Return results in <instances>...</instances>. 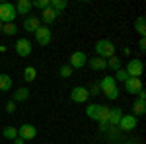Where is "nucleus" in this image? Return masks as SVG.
<instances>
[{"label": "nucleus", "mask_w": 146, "mask_h": 144, "mask_svg": "<svg viewBox=\"0 0 146 144\" xmlns=\"http://www.w3.org/2000/svg\"><path fill=\"white\" fill-rule=\"evenodd\" d=\"M16 55L22 56V58H25V56L31 55V51H33V47H31V41L27 39V37H20L18 41H16Z\"/></svg>", "instance_id": "obj_7"}, {"label": "nucleus", "mask_w": 146, "mask_h": 144, "mask_svg": "<svg viewBox=\"0 0 146 144\" xmlns=\"http://www.w3.org/2000/svg\"><path fill=\"white\" fill-rule=\"evenodd\" d=\"M14 8H16V14L18 16H29V12H31V2L29 0H20L18 4H14Z\"/></svg>", "instance_id": "obj_17"}, {"label": "nucleus", "mask_w": 146, "mask_h": 144, "mask_svg": "<svg viewBox=\"0 0 146 144\" xmlns=\"http://www.w3.org/2000/svg\"><path fill=\"white\" fill-rule=\"evenodd\" d=\"M125 144H135V142H125Z\"/></svg>", "instance_id": "obj_34"}, {"label": "nucleus", "mask_w": 146, "mask_h": 144, "mask_svg": "<svg viewBox=\"0 0 146 144\" xmlns=\"http://www.w3.org/2000/svg\"><path fill=\"white\" fill-rule=\"evenodd\" d=\"M136 125H138V119H136V117H133V115H123L117 127H119L121 131H125V133H131V131L136 129Z\"/></svg>", "instance_id": "obj_10"}, {"label": "nucleus", "mask_w": 146, "mask_h": 144, "mask_svg": "<svg viewBox=\"0 0 146 144\" xmlns=\"http://www.w3.org/2000/svg\"><path fill=\"white\" fill-rule=\"evenodd\" d=\"M127 78H129V74L125 72V68H119V70L115 72V76H113V80H115V82H125Z\"/></svg>", "instance_id": "obj_28"}, {"label": "nucleus", "mask_w": 146, "mask_h": 144, "mask_svg": "<svg viewBox=\"0 0 146 144\" xmlns=\"http://www.w3.org/2000/svg\"><path fill=\"white\" fill-rule=\"evenodd\" d=\"M121 117H123V109H121V107H109L107 125H111V127H117V125H119V121H121Z\"/></svg>", "instance_id": "obj_14"}, {"label": "nucleus", "mask_w": 146, "mask_h": 144, "mask_svg": "<svg viewBox=\"0 0 146 144\" xmlns=\"http://www.w3.org/2000/svg\"><path fill=\"white\" fill-rule=\"evenodd\" d=\"M2 136L8 138V140H14V138H18V129L16 127H4L2 129Z\"/></svg>", "instance_id": "obj_23"}, {"label": "nucleus", "mask_w": 146, "mask_h": 144, "mask_svg": "<svg viewBox=\"0 0 146 144\" xmlns=\"http://www.w3.org/2000/svg\"><path fill=\"white\" fill-rule=\"evenodd\" d=\"M58 74H60V78H70L72 76V68L68 66V64H62V66L58 68Z\"/></svg>", "instance_id": "obj_29"}, {"label": "nucleus", "mask_w": 146, "mask_h": 144, "mask_svg": "<svg viewBox=\"0 0 146 144\" xmlns=\"http://www.w3.org/2000/svg\"><path fill=\"white\" fill-rule=\"evenodd\" d=\"M39 27H41V20H39V18H35V16H27V18H23V29H25V31L35 33Z\"/></svg>", "instance_id": "obj_13"}, {"label": "nucleus", "mask_w": 146, "mask_h": 144, "mask_svg": "<svg viewBox=\"0 0 146 144\" xmlns=\"http://www.w3.org/2000/svg\"><path fill=\"white\" fill-rule=\"evenodd\" d=\"M131 109H133V111H131V115H133V117H136V119H138V117H142V115L146 113V101L136 98V100L133 101V107H131Z\"/></svg>", "instance_id": "obj_15"}, {"label": "nucleus", "mask_w": 146, "mask_h": 144, "mask_svg": "<svg viewBox=\"0 0 146 144\" xmlns=\"http://www.w3.org/2000/svg\"><path fill=\"white\" fill-rule=\"evenodd\" d=\"M86 62H88V56H86V53H82V51H74V53L70 55V58H68V66L72 68V70L84 68Z\"/></svg>", "instance_id": "obj_8"}, {"label": "nucleus", "mask_w": 146, "mask_h": 144, "mask_svg": "<svg viewBox=\"0 0 146 144\" xmlns=\"http://www.w3.org/2000/svg\"><path fill=\"white\" fill-rule=\"evenodd\" d=\"M12 86H14L12 78L8 74H0V92H10Z\"/></svg>", "instance_id": "obj_21"}, {"label": "nucleus", "mask_w": 146, "mask_h": 144, "mask_svg": "<svg viewBox=\"0 0 146 144\" xmlns=\"http://www.w3.org/2000/svg\"><path fill=\"white\" fill-rule=\"evenodd\" d=\"M86 115L90 117L92 121L101 123V127H103V125H107L109 107H105V105H100V103H90V105L86 107Z\"/></svg>", "instance_id": "obj_1"}, {"label": "nucleus", "mask_w": 146, "mask_h": 144, "mask_svg": "<svg viewBox=\"0 0 146 144\" xmlns=\"http://www.w3.org/2000/svg\"><path fill=\"white\" fill-rule=\"evenodd\" d=\"M14 144H23L22 138H14Z\"/></svg>", "instance_id": "obj_32"}, {"label": "nucleus", "mask_w": 146, "mask_h": 144, "mask_svg": "<svg viewBox=\"0 0 146 144\" xmlns=\"http://www.w3.org/2000/svg\"><path fill=\"white\" fill-rule=\"evenodd\" d=\"M66 6H68L66 0H51V8H53L56 14H60L62 10H66Z\"/></svg>", "instance_id": "obj_24"}, {"label": "nucleus", "mask_w": 146, "mask_h": 144, "mask_svg": "<svg viewBox=\"0 0 146 144\" xmlns=\"http://www.w3.org/2000/svg\"><path fill=\"white\" fill-rule=\"evenodd\" d=\"M35 78H37V68H33V66L23 68V80L25 82H35Z\"/></svg>", "instance_id": "obj_22"}, {"label": "nucleus", "mask_w": 146, "mask_h": 144, "mask_svg": "<svg viewBox=\"0 0 146 144\" xmlns=\"http://www.w3.org/2000/svg\"><path fill=\"white\" fill-rule=\"evenodd\" d=\"M135 31L140 35V37L146 35V18L144 16H138V18L135 20Z\"/></svg>", "instance_id": "obj_20"}, {"label": "nucleus", "mask_w": 146, "mask_h": 144, "mask_svg": "<svg viewBox=\"0 0 146 144\" xmlns=\"http://www.w3.org/2000/svg\"><path fill=\"white\" fill-rule=\"evenodd\" d=\"M123 84H125V92L127 94H133V96L142 90V80L140 78H127Z\"/></svg>", "instance_id": "obj_12"}, {"label": "nucleus", "mask_w": 146, "mask_h": 144, "mask_svg": "<svg viewBox=\"0 0 146 144\" xmlns=\"http://www.w3.org/2000/svg\"><path fill=\"white\" fill-rule=\"evenodd\" d=\"M125 72L129 74V78H140L142 72H144V64L140 58H131L125 66Z\"/></svg>", "instance_id": "obj_5"}, {"label": "nucleus", "mask_w": 146, "mask_h": 144, "mask_svg": "<svg viewBox=\"0 0 146 144\" xmlns=\"http://www.w3.org/2000/svg\"><path fill=\"white\" fill-rule=\"evenodd\" d=\"M16 8L12 2H0V22L2 23H14L16 20Z\"/></svg>", "instance_id": "obj_4"}, {"label": "nucleus", "mask_w": 146, "mask_h": 144, "mask_svg": "<svg viewBox=\"0 0 146 144\" xmlns=\"http://www.w3.org/2000/svg\"><path fill=\"white\" fill-rule=\"evenodd\" d=\"M33 35H35V43L41 45V47H47V45H51V41H53V33H51V29L47 25H41Z\"/></svg>", "instance_id": "obj_6"}, {"label": "nucleus", "mask_w": 146, "mask_h": 144, "mask_svg": "<svg viewBox=\"0 0 146 144\" xmlns=\"http://www.w3.org/2000/svg\"><path fill=\"white\" fill-rule=\"evenodd\" d=\"M49 6H51V0H33L31 2V8H39L41 12L47 10Z\"/></svg>", "instance_id": "obj_25"}, {"label": "nucleus", "mask_w": 146, "mask_h": 144, "mask_svg": "<svg viewBox=\"0 0 146 144\" xmlns=\"http://www.w3.org/2000/svg\"><path fill=\"white\" fill-rule=\"evenodd\" d=\"M94 49H96V56H100V58H105L107 60V58L115 56V45L109 39H100Z\"/></svg>", "instance_id": "obj_3"}, {"label": "nucleus", "mask_w": 146, "mask_h": 144, "mask_svg": "<svg viewBox=\"0 0 146 144\" xmlns=\"http://www.w3.org/2000/svg\"><path fill=\"white\" fill-rule=\"evenodd\" d=\"M58 16H60V14H56V12L53 10L51 6H49L47 10H43V12H41V22H43V23L47 25V27H49V23L56 22V18H58Z\"/></svg>", "instance_id": "obj_18"}, {"label": "nucleus", "mask_w": 146, "mask_h": 144, "mask_svg": "<svg viewBox=\"0 0 146 144\" xmlns=\"http://www.w3.org/2000/svg\"><path fill=\"white\" fill-rule=\"evenodd\" d=\"M88 98H90V90L84 88V86H76L70 92V100L74 101V103H86Z\"/></svg>", "instance_id": "obj_9"}, {"label": "nucleus", "mask_w": 146, "mask_h": 144, "mask_svg": "<svg viewBox=\"0 0 146 144\" xmlns=\"http://www.w3.org/2000/svg\"><path fill=\"white\" fill-rule=\"evenodd\" d=\"M35 136H37L35 125H22L18 129V138H22V140H33Z\"/></svg>", "instance_id": "obj_11"}, {"label": "nucleus", "mask_w": 146, "mask_h": 144, "mask_svg": "<svg viewBox=\"0 0 146 144\" xmlns=\"http://www.w3.org/2000/svg\"><path fill=\"white\" fill-rule=\"evenodd\" d=\"M88 66L92 68V70H105L107 68V60L105 58H100V56H92V58H88V62H86Z\"/></svg>", "instance_id": "obj_16"}, {"label": "nucleus", "mask_w": 146, "mask_h": 144, "mask_svg": "<svg viewBox=\"0 0 146 144\" xmlns=\"http://www.w3.org/2000/svg\"><path fill=\"white\" fill-rule=\"evenodd\" d=\"M6 111H8V113H14V111H16V101H8V103H6Z\"/></svg>", "instance_id": "obj_30"}, {"label": "nucleus", "mask_w": 146, "mask_h": 144, "mask_svg": "<svg viewBox=\"0 0 146 144\" xmlns=\"http://www.w3.org/2000/svg\"><path fill=\"white\" fill-rule=\"evenodd\" d=\"M2 33H4V35H16V33H18L16 23H4V25H2Z\"/></svg>", "instance_id": "obj_26"}, {"label": "nucleus", "mask_w": 146, "mask_h": 144, "mask_svg": "<svg viewBox=\"0 0 146 144\" xmlns=\"http://www.w3.org/2000/svg\"><path fill=\"white\" fill-rule=\"evenodd\" d=\"M100 90L105 94L107 100H117V98H119V88H117V82L113 80V76H103L101 78Z\"/></svg>", "instance_id": "obj_2"}, {"label": "nucleus", "mask_w": 146, "mask_h": 144, "mask_svg": "<svg viewBox=\"0 0 146 144\" xmlns=\"http://www.w3.org/2000/svg\"><path fill=\"white\" fill-rule=\"evenodd\" d=\"M2 25H4V23H2V22H0V33H2Z\"/></svg>", "instance_id": "obj_33"}, {"label": "nucleus", "mask_w": 146, "mask_h": 144, "mask_svg": "<svg viewBox=\"0 0 146 144\" xmlns=\"http://www.w3.org/2000/svg\"><path fill=\"white\" fill-rule=\"evenodd\" d=\"M138 49H140L142 53L146 51V39H144V37H140V41H138Z\"/></svg>", "instance_id": "obj_31"}, {"label": "nucleus", "mask_w": 146, "mask_h": 144, "mask_svg": "<svg viewBox=\"0 0 146 144\" xmlns=\"http://www.w3.org/2000/svg\"><path fill=\"white\" fill-rule=\"evenodd\" d=\"M0 64H2V62H0Z\"/></svg>", "instance_id": "obj_35"}, {"label": "nucleus", "mask_w": 146, "mask_h": 144, "mask_svg": "<svg viewBox=\"0 0 146 144\" xmlns=\"http://www.w3.org/2000/svg\"><path fill=\"white\" fill-rule=\"evenodd\" d=\"M107 68H113L115 72L121 68V62H119V58L117 56H111V58H107Z\"/></svg>", "instance_id": "obj_27"}, {"label": "nucleus", "mask_w": 146, "mask_h": 144, "mask_svg": "<svg viewBox=\"0 0 146 144\" xmlns=\"http://www.w3.org/2000/svg\"><path fill=\"white\" fill-rule=\"evenodd\" d=\"M29 100V90L27 88H18L12 94V101H27Z\"/></svg>", "instance_id": "obj_19"}]
</instances>
